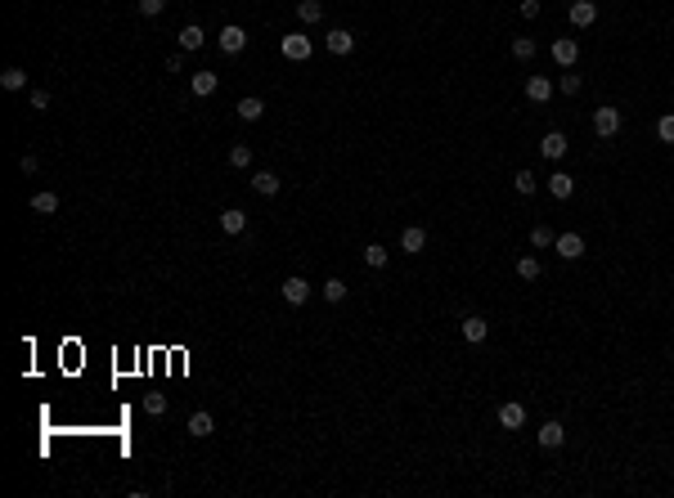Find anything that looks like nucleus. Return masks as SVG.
I'll use <instances>...</instances> for the list:
<instances>
[{"instance_id":"obj_5","label":"nucleus","mask_w":674,"mask_h":498,"mask_svg":"<svg viewBox=\"0 0 674 498\" xmlns=\"http://www.w3.org/2000/svg\"><path fill=\"white\" fill-rule=\"evenodd\" d=\"M279 292H283V301H288V305H306V301H310V283L301 279V274L283 279V283H279Z\"/></svg>"},{"instance_id":"obj_38","label":"nucleus","mask_w":674,"mask_h":498,"mask_svg":"<svg viewBox=\"0 0 674 498\" xmlns=\"http://www.w3.org/2000/svg\"><path fill=\"white\" fill-rule=\"evenodd\" d=\"M539 14V0H521V18H535Z\"/></svg>"},{"instance_id":"obj_26","label":"nucleus","mask_w":674,"mask_h":498,"mask_svg":"<svg viewBox=\"0 0 674 498\" xmlns=\"http://www.w3.org/2000/svg\"><path fill=\"white\" fill-rule=\"evenodd\" d=\"M230 166L234 171H248L252 166V148H248V144H234V148H230Z\"/></svg>"},{"instance_id":"obj_36","label":"nucleus","mask_w":674,"mask_h":498,"mask_svg":"<svg viewBox=\"0 0 674 498\" xmlns=\"http://www.w3.org/2000/svg\"><path fill=\"white\" fill-rule=\"evenodd\" d=\"M18 171H23V175H36V171H41V157H36V153H23V157H18Z\"/></svg>"},{"instance_id":"obj_6","label":"nucleus","mask_w":674,"mask_h":498,"mask_svg":"<svg viewBox=\"0 0 674 498\" xmlns=\"http://www.w3.org/2000/svg\"><path fill=\"white\" fill-rule=\"evenodd\" d=\"M548 54H553V63H557V68H575V59H580V45H575L571 36H557V41H553V50H548Z\"/></svg>"},{"instance_id":"obj_1","label":"nucleus","mask_w":674,"mask_h":498,"mask_svg":"<svg viewBox=\"0 0 674 498\" xmlns=\"http://www.w3.org/2000/svg\"><path fill=\"white\" fill-rule=\"evenodd\" d=\"M621 126H625L621 108H612V103L593 108V130H598V139H612V135H621Z\"/></svg>"},{"instance_id":"obj_29","label":"nucleus","mask_w":674,"mask_h":498,"mask_svg":"<svg viewBox=\"0 0 674 498\" xmlns=\"http://www.w3.org/2000/svg\"><path fill=\"white\" fill-rule=\"evenodd\" d=\"M0 85H5V90H23V85H27V72L23 68H5V72H0Z\"/></svg>"},{"instance_id":"obj_33","label":"nucleus","mask_w":674,"mask_h":498,"mask_svg":"<svg viewBox=\"0 0 674 498\" xmlns=\"http://www.w3.org/2000/svg\"><path fill=\"white\" fill-rule=\"evenodd\" d=\"M144 413L149 418H162L167 413V395H144Z\"/></svg>"},{"instance_id":"obj_10","label":"nucleus","mask_w":674,"mask_h":498,"mask_svg":"<svg viewBox=\"0 0 674 498\" xmlns=\"http://www.w3.org/2000/svg\"><path fill=\"white\" fill-rule=\"evenodd\" d=\"M535 436H539V445H544V449H562V445H566V427L557 422V418H548V422L539 427Z\"/></svg>"},{"instance_id":"obj_19","label":"nucleus","mask_w":674,"mask_h":498,"mask_svg":"<svg viewBox=\"0 0 674 498\" xmlns=\"http://www.w3.org/2000/svg\"><path fill=\"white\" fill-rule=\"evenodd\" d=\"M221 229H225L230 238H239L243 229H248V216H243L239 207H230V212H221Z\"/></svg>"},{"instance_id":"obj_7","label":"nucleus","mask_w":674,"mask_h":498,"mask_svg":"<svg viewBox=\"0 0 674 498\" xmlns=\"http://www.w3.org/2000/svg\"><path fill=\"white\" fill-rule=\"evenodd\" d=\"M459 332H463V341H468V346H481V341L490 337V323L481 319V314H468V319L459 323Z\"/></svg>"},{"instance_id":"obj_31","label":"nucleus","mask_w":674,"mask_h":498,"mask_svg":"<svg viewBox=\"0 0 674 498\" xmlns=\"http://www.w3.org/2000/svg\"><path fill=\"white\" fill-rule=\"evenodd\" d=\"M512 189H517V194H535V189H539V180L535 175H530V171H517V175H512Z\"/></svg>"},{"instance_id":"obj_11","label":"nucleus","mask_w":674,"mask_h":498,"mask_svg":"<svg viewBox=\"0 0 674 498\" xmlns=\"http://www.w3.org/2000/svg\"><path fill=\"white\" fill-rule=\"evenodd\" d=\"M499 427H504V431H521V427H526V409H521L517 400L499 404Z\"/></svg>"},{"instance_id":"obj_8","label":"nucleus","mask_w":674,"mask_h":498,"mask_svg":"<svg viewBox=\"0 0 674 498\" xmlns=\"http://www.w3.org/2000/svg\"><path fill=\"white\" fill-rule=\"evenodd\" d=\"M526 99L530 103H548V99H553V81H548V76H539V72H530L526 76Z\"/></svg>"},{"instance_id":"obj_37","label":"nucleus","mask_w":674,"mask_h":498,"mask_svg":"<svg viewBox=\"0 0 674 498\" xmlns=\"http://www.w3.org/2000/svg\"><path fill=\"white\" fill-rule=\"evenodd\" d=\"M27 103H32V112H45V108H50V90H32Z\"/></svg>"},{"instance_id":"obj_24","label":"nucleus","mask_w":674,"mask_h":498,"mask_svg":"<svg viewBox=\"0 0 674 498\" xmlns=\"http://www.w3.org/2000/svg\"><path fill=\"white\" fill-rule=\"evenodd\" d=\"M319 292H324V301H346V279H324V287H319Z\"/></svg>"},{"instance_id":"obj_30","label":"nucleus","mask_w":674,"mask_h":498,"mask_svg":"<svg viewBox=\"0 0 674 498\" xmlns=\"http://www.w3.org/2000/svg\"><path fill=\"white\" fill-rule=\"evenodd\" d=\"M553 229H548V225H535V229H530V247H539V252H544V247H553Z\"/></svg>"},{"instance_id":"obj_2","label":"nucleus","mask_w":674,"mask_h":498,"mask_svg":"<svg viewBox=\"0 0 674 498\" xmlns=\"http://www.w3.org/2000/svg\"><path fill=\"white\" fill-rule=\"evenodd\" d=\"M216 45H221L225 54H243V45H248V32H243L239 23H225L221 32H216Z\"/></svg>"},{"instance_id":"obj_28","label":"nucleus","mask_w":674,"mask_h":498,"mask_svg":"<svg viewBox=\"0 0 674 498\" xmlns=\"http://www.w3.org/2000/svg\"><path fill=\"white\" fill-rule=\"evenodd\" d=\"M364 265H369V270H382V265H387V247L382 243H369L364 247Z\"/></svg>"},{"instance_id":"obj_27","label":"nucleus","mask_w":674,"mask_h":498,"mask_svg":"<svg viewBox=\"0 0 674 498\" xmlns=\"http://www.w3.org/2000/svg\"><path fill=\"white\" fill-rule=\"evenodd\" d=\"M32 212L36 216H54V212H59V198H54V194H36L32 198Z\"/></svg>"},{"instance_id":"obj_34","label":"nucleus","mask_w":674,"mask_h":498,"mask_svg":"<svg viewBox=\"0 0 674 498\" xmlns=\"http://www.w3.org/2000/svg\"><path fill=\"white\" fill-rule=\"evenodd\" d=\"M135 9H140L144 18H158V14L167 9V0H135Z\"/></svg>"},{"instance_id":"obj_13","label":"nucleus","mask_w":674,"mask_h":498,"mask_svg":"<svg viewBox=\"0 0 674 498\" xmlns=\"http://www.w3.org/2000/svg\"><path fill=\"white\" fill-rule=\"evenodd\" d=\"M539 153H544L548 162H562L566 157V135H562V130H548V135L539 139Z\"/></svg>"},{"instance_id":"obj_15","label":"nucleus","mask_w":674,"mask_h":498,"mask_svg":"<svg viewBox=\"0 0 674 498\" xmlns=\"http://www.w3.org/2000/svg\"><path fill=\"white\" fill-rule=\"evenodd\" d=\"M423 247H427V229H423V225H410V229H405V234H401V252L419 256Z\"/></svg>"},{"instance_id":"obj_9","label":"nucleus","mask_w":674,"mask_h":498,"mask_svg":"<svg viewBox=\"0 0 674 498\" xmlns=\"http://www.w3.org/2000/svg\"><path fill=\"white\" fill-rule=\"evenodd\" d=\"M553 247H557V256H562V261H580V256H584V238L580 234H557Z\"/></svg>"},{"instance_id":"obj_3","label":"nucleus","mask_w":674,"mask_h":498,"mask_svg":"<svg viewBox=\"0 0 674 498\" xmlns=\"http://www.w3.org/2000/svg\"><path fill=\"white\" fill-rule=\"evenodd\" d=\"M279 50H283V59L301 63V59H310V36H301V32H288V36L279 41Z\"/></svg>"},{"instance_id":"obj_21","label":"nucleus","mask_w":674,"mask_h":498,"mask_svg":"<svg viewBox=\"0 0 674 498\" xmlns=\"http://www.w3.org/2000/svg\"><path fill=\"white\" fill-rule=\"evenodd\" d=\"M216 431V422H212V413H203V409H198L194 418H189V436H198V440H207Z\"/></svg>"},{"instance_id":"obj_20","label":"nucleus","mask_w":674,"mask_h":498,"mask_svg":"<svg viewBox=\"0 0 674 498\" xmlns=\"http://www.w3.org/2000/svg\"><path fill=\"white\" fill-rule=\"evenodd\" d=\"M239 117H243V121H261V117H265V99H256V94L239 99Z\"/></svg>"},{"instance_id":"obj_23","label":"nucleus","mask_w":674,"mask_h":498,"mask_svg":"<svg viewBox=\"0 0 674 498\" xmlns=\"http://www.w3.org/2000/svg\"><path fill=\"white\" fill-rule=\"evenodd\" d=\"M512 59L530 63V59H535V41H530V36H512Z\"/></svg>"},{"instance_id":"obj_18","label":"nucleus","mask_w":674,"mask_h":498,"mask_svg":"<svg viewBox=\"0 0 674 498\" xmlns=\"http://www.w3.org/2000/svg\"><path fill=\"white\" fill-rule=\"evenodd\" d=\"M252 189L261 198H279V175L274 171H252Z\"/></svg>"},{"instance_id":"obj_22","label":"nucleus","mask_w":674,"mask_h":498,"mask_svg":"<svg viewBox=\"0 0 674 498\" xmlns=\"http://www.w3.org/2000/svg\"><path fill=\"white\" fill-rule=\"evenodd\" d=\"M517 274H521L526 283H535L539 274H544V265H539V256H521V261H517Z\"/></svg>"},{"instance_id":"obj_17","label":"nucleus","mask_w":674,"mask_h":498,"mask_svg":"<svg viewBox=\"0 0 674 498\" xmlns=\"http://www.w3.org/2000/svg\"><path fill=\"white\" fill-rule=\"evenodd\" d=\"M548 194H553L557 203H566V198L575 194V180L566 175V171H553V175H548Z\"/></svg>"},{"instance_id":"obj_25","label":"nucleus","mask_w":674,"mask_h":498,"mask_svg":"<svg viewBox=\"0 0 674 498\" xmlns=\"http://www.w3.org/2000/svg\"><path fill=\"white\" fill-rule=\"evenodd\" d=\"M297 18H301V23H319V18H324V5H319V0H301Z\"/></svg>"},{"instance_id":"obj_4","label":"nucleus","mask_w":674,"mask_h":498,"mask_svg":"<svg viewBox=\"0 0 674 498\" xmlns=\"http://www.w3.org/2000/svg\"><path fill=\"white\" fill-rule=\"evenodd\" d=\"M566 18H571V27H593L598 23V5L593 0H571V5H566Z\"/></svg>"},{"instance_id":"obj_12","label":"nucleus","mask_w":674,"mask_h":498,"mask_svg":"<svg viewBox=\"0 0 674 498\" xmlns=\"http://www.w3.org/2000/svg\"><path fill=\"white\" fill-rule=\"evenodd\" d=\"M216 85H221V76H216L212 68H203V72H194V76H189V90H194L198 99H207V94H216Z\"/></svg>"},{"instance_id":"obj_35","label":"nucleus","mask_w":674,"mask_h":498,"mask_svg":"<svg viewBox=\"0 0 674 498\" xmlns=\"http://www.w3.org/2000/svg\"><path fill=\"white\" fill-rule=\"evenodd\" d=\"M657 135H661V144H674V112H666V117L657 121Z\"/></svg>"},{"instance_id":"obj_14","label":"nucleus","mask_w":674,"mask_h":498,"mask_svg":"<svg viewBox=\"0 0 674 498\" xmlns=\"http://www.w3.org/2000/svg\"><path fill=\"white\" fill-rule=\"evenodd\" d=\"M324 45H328V54H351L355 50V36H351L346 27H333V32L324 36Z\"/></svg>"},{"instance_id":"obj_16","label":"nucleus","mask_w":674,"mask_h":498,"mask_svg":"<svg viewBox=\"0 0 674 498\" xmlns=\"http://www.w3.org/2000/svg\"><path fill=\"white\" fill-rule=\"evenodd\" d=\"M203 41H207V32L198 23H185V27H180V50H185V54L203 50Z\"/></svg>"},{"instance_id":"obj_32","label":"nucleus","mask_w":674,"mask_h":498,"mask_svg":"<svg viewBox=\"0 0 674 498\" xmlns=\"http://www.w3.org/2000/svg\"><path fill=\"white\" fill-rule=\"evenodd\" d=\"M557 90H562L566 99H571V94H580V90H584V81H580V76H575L571 68H566V72H562V81H557Z\"/></svg>"}]
</instances>
